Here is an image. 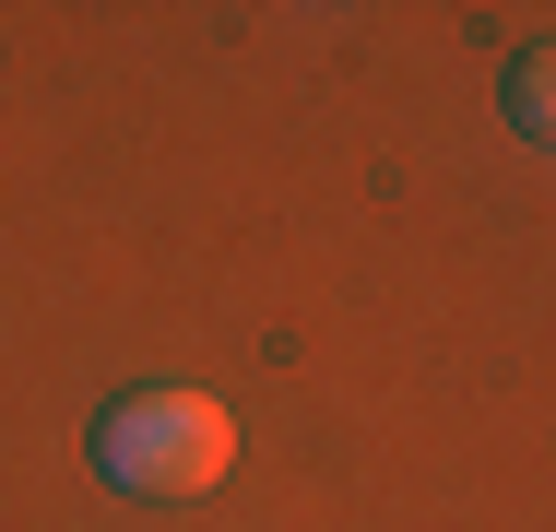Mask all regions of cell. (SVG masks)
<instances>
[{"mask_svg": "<svg viewBox=\"0 0 556 532\" xmlns=\"http://www.w3.org/2000/svg\"><path fill=\"white\" fill-rule=\"evenodd\" d=\"M84 449H96V473L118 497H214L237 473V415L214 391H130V403L96 415Z\"/></svg>", "mask_w": 556, "mask_h": 532, "instance_id": "1", "label": "cell"}, {"mask_svg": "<svg viewBox=\"0 0 556 532\" xmlns=\"http://www.w3.org/2000/svg\"><path fill=\"white\" fill-rule=\"evenodd\" d=\"M545 106H556V72H545V48H521V60H509V130L545 142V130H556Z\"/></svg>", "mask_w": 556, "mask_h": 532, "instance_id": "2", "label": "cell"}]
</instances>
